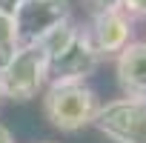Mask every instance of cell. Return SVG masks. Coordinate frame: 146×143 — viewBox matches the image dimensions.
Wrapping results in <instances>:
<instances>
[{
	"label": "cell",
	"mask_w": 146,
	"mask_h": 143,
	"mask_svg": "<svg viewBox=\"0 0 146 143\" xmlns=\"http://www.w3.org/2000/svg\"><path fill=\"white\" fill-rule=\"evenodd\" d=\"M37 46L46 54V80L49 83H83L86 77H92L98 72V66L103 60L95 52L89 34L72 20L57 26Z\"/></svg>",
	"instance_id": "cell-1"
},
{
	"label": "cell",
	"mask_w": 146,
	"mask_h": 143,
	"mask_svg": "<svg viewBox=\"0 0 146 143\" xmlns=\"http://www.w3.org/2000/svg\"><path fill=\"white\" fill-rule=\"evenodd\" d=\"M98 109V92L86 83H49L43 95V115L60 132H78L92 126Z\"/></svg>",
	"instance_id": "cell-2"
},
{
	"label": "cell",
	"mask_w": 146,
	"mask_h": 143,
	"mask_svg": "<svg viewBox=\"0 0 146 143\" xmlns=\"http://www.w3.org/2000/svg\"><path fill=\"white\" fill-rule=\"evenodd\" d=\"M46 83V54L40 46H20L12 60L0 69V95L26 103L40 95Z\"/></svg>",
	"instance_id": "cell-3"
},
{
	"label": "cell",
	"mask_w": 146,
	"mask_h": 143,
	"mask_svg": "<svg viewBox=\"0 0 146 143\" xmlns=\"http://www.w3.org/2000/svg\"><path fill=\"white\" fill-rule=\"evenodd\" d=\"M69 20H72L69 0H26L12 17L17 46H37L46 34H52L57 26Z\"/></svg>",
	"instance_id": "cell-4"
},
{
	"label": "cell",
	"mask_w": 146,
	"mask_h": 143,
	"mask_svg": "<svg viewBox=\"0 0 146 143\" xmlns=\"http://www.w3.org/2000/svg\"><path fill=\"white\" fill-rule=\"evenodd\" d=\"M92 126L115 143H146V100H109L98 109Z\"/></svg>",
	"instance_id": "cell-5"
},
{
	"label": "cell",
	"mask_w": 146,
	"mask_h": 143,
	"mask_svg": "<svg viewBox=\"0 0 146 143\" xmlns=\"http://www.w3.org/2000/svg\"><path fill=\"white\" fill-rule=\"evenodd\" d=\"M89 40L95 46V52L100 57L106 54H120L129 43H132V20L115 9V12H98L92 17V26H89Z\"/></svg>",
	"instance_id": "cell-6"
},
{
	"label": "cell",
	"mask_w": 146,
	"mask_h": 143,
	"mask_svg": "<svg viewBox=\"0 0 146 143\" xmlns=\"http://www.w3.org/2000/svg\"><path fill=\"white\" fill-rule=\"evenodd\" d=\"M117 86L129 100H146V40L129 43L115 63Z\"/></svg>",
	"instance_id": "cell-7"
},
{
	"label": "cell",
	"mask_w": 146,
	"mask_h": 143,
	"mask_svg": "<svg viewBox=\"0 0 146 143\" xmlns=\"http://www.w3.org/2000/svg\"><path fill=\"white\" fill-rule=\"evenodd\" d=\"M17 49H20V46H17V37H15V23H12V17L0 15V69L12 60V54H15Z\"/></svg>",
	"instance_id": "cell-8"
},
{
	"label": "cell",
	"mask_w": 146,
	"mask_h": 143,
	"mask_svg": "<svg viewBox=\"0 0 146 143\" xmlns=\"http://www.w3.org/2000/svg\"><path fill=\"white\" fill-rule=\"evenodd\" d=\"M120 12L126 17H146V0H120Z\"/></svg>",
	"instance_id": "cell-9"
},
{
	"label": "cell",
	"mask_w": 146,
	"mask_h": 143,
	"mask_svg": "<svg viewBox=\"0 0 146 143\" xmlns=\"http://www.w3.org/2000/svg\"><path fill=\"white\" fill-rule=\"evenodd\" d=\"M83 3L98 15V12H115V9H120V0H83Z\"/></svg>",
	"instance_id": "cell-10"
},
{
	"label": "cell",
	"mask_w": 146,
	"mask_h": 143,
	"mask_svg": "<svg viewBox=\"0 0 146 143\" xmlns=\"http://www.w3.org/2000/svg\"><path fill=\"white\" fill-rule=\"evenodd\" d=\"M26 3V0H0V15H6V17H15V12Z\"/></svg>",
	"instance_id": "cell-11"
},
{
	"label": "cell",
	"mask_w": 146,
	"mask_h": 143,
	"mask_svg": "<svg viewBox=\"0 0 146 143\" xmlns=\"http://www.w3.org/2000/svg\"><path fill=\"white\" fill-rule=\"evenodd\" d=\"M0 143H15V137H12V132L0 123Z\"/></svg>",
	"instance_id": "cell-12"
},
{
	"label": "cell",
	"mask_w": 146,
	"mask_h": 143,
	"mask_svg": "<svg viewBox=\"0 0 146 143\" xmlns=\"http://www.w3.org/2000/svg\"><path fill=\"white\" fill-rule=\"evenodd\" d=\"M43 143H52V140H43Z\"/></svg>",
	"instance_id": "cell-13"
},
{
	"label": "cell",
	"mask_w": 146,
	"mask_h": 143,
	"mask_svg": "<svg viewBox=\"0 0 146 143\" xmlns=\"http://www.w3.org/2000/svg\"><path fill=\"white\" fill-rule=\"evenodd\" d=\"M0 100H3V95H0Z\"/></svg>",
	"instance_id": "cell-14"
}]
</instances>
